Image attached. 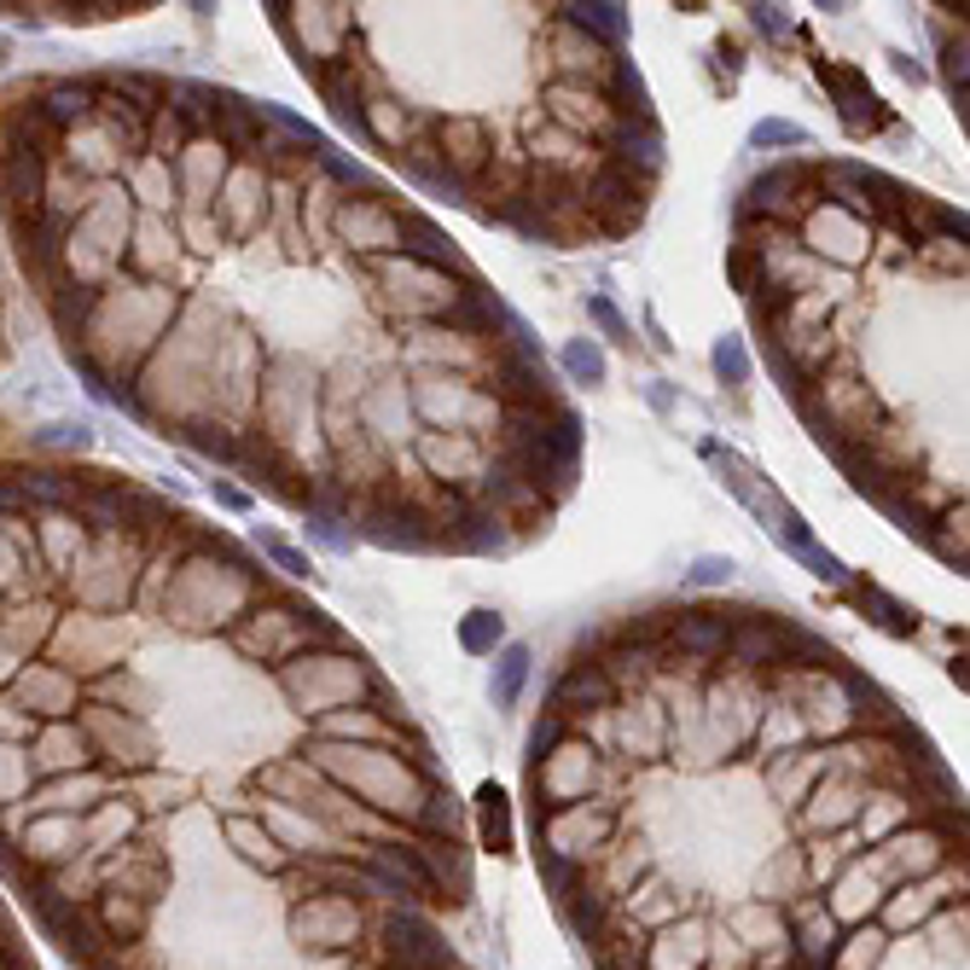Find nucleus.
I'll return each mask as SVG.
<instances>
[{
  "label": "nucleus",
  "instance_id": "nucleus-1",
  "mask_svg": "<svg viewBox=\"0 0 970 970\" xmlns=\"http://www.w3.org/2000/svg\"><path fill=\"white\" fill-rule=\"evenodd\" d=\"M378 935H384V953H389L401 970H448V965H453V953H448V942L436 935V924H431V918H419L413 907L389 912Z\"/></svg>",
  "mask_w": 970,
  "mask_h": 970
},
{
  "label": "nucleus",
  "instance_id": "nucleus-2",
  "mask_svg": "<svg viewBox=\"0 0 970 970\" xmlns=\"http://www.w3.org/2000/svg\"><path fill=\"white\" fill-rule=\"evenodd\" d=\"M813 71H820V82L831 88V99H837V116H843L848 134H878V128H890V105H883V99L866 88V76L855 71V64L813 59Z\"/></svg>",
  "mask_w": 970,
  "mask_h": 970
},
{
  "label": "nucleus",
  "instance_id": "nucleus-3",
  "mask_svg": "<svg viewBox=\"0 0 970 970\" xmlns=\"http://www.w3.org/2000/svg\"><path fill=\"white\" fill-rule=\"evenodd\" d=\"M605 140H610V169H622V175L639 181V186L657 181V169H662V128L651 123V116H622Z\"/></svg>",
  "mask_w": 970,
  "mask_h": 970
},
{
  "label": "nucleus",
  "instance_id": "nucleus-4",
  "mask_svg": "<svg viewBox=\"0 0 970 970\" xmlns=\"http://www.w3.org/2000/svg\"><path fill=\"white\" fill-rule=\"evenodd\" d=\"M0 192H7L12 227L29 233V221L41 215V192H47V175H41L36 151H0Z\"/></svg>",
  "mask_w": 970,
  "mask_h": 970
},
{
  "label": "nucleus",
  "instance_id": "nucleus-5",
  "mask_svg": "<svg viewBox=\"0 0 970 970\" xmlns=\"http://www.w3.org/2000/svg\"><path fill=\"white\" fill-rule=\"evenodd\" d=\"M442 134V169H448V175L465 186V181H476L488 169V151H495V140H488V128L476 123V116H448V123L436 128Z\"/></svg>",
  "mask_w": 970,
  "mask_h": 970
},
{
  "label": "nucleus",
  "instance_id": "nucleus-6",
  "mask_svg": "<svg viewBox=\"0 0 970 970\" xmlns=\"http://www.w3.org/2000/svg\"><path fill=\"white\" fill-rule=\"evenodd\" d=\"M297 935L314 947H349L361 935V918H355V900L349 895H314L309 907L297 912Z\"/></svg>",
  "mask_w": 970,
  "mask_h": 970
},
{
  "label": "nucleus",
  "instance_id": "nucleus-7",
  "mask_svg": "<svg viewBox=\"0 0 970 970\" xmlns=\"http://www.w3.org/2000/svg\"><path fill=\"white\" fill-rule=\"evenodd\" d=\"M94 738L82 733V726H64V721H53L41 733V744L29 750V768H36L41 779H64V773H82V768H94Z\"/></svg>",
  "mask_w": 970,
  "mask_h": 970
},
{
  "label": "nucleus",
  "instance_id": "nucleus-8",
  "mask_svg": "<svg viewBox=\"0 0 970 970\" xmlns=\"http://www.w3.org/2000/svg\"><path fill=\"white\" fill-rule=\"evenodd\" d=\"M726 657L744 662V669H773V662H791L785 657V622H738V627H726Z\"/></svg>",
  "mask_w": 970,
  "mask_h": 970
},
{
  "label": "nucleus",
  "instance_id": "nucleus-9",
  "mask_svg": "<svg viewBox=\"0 0 970 970\" xmlns=\"http://www.w3.org/2000/svg\"><path fill=\"white\" fill-rule=\"evenodd\" d=\"M808 238H813V250H831L837 262H860V257H866V250H860V245H866V215L825 203V210L808 221Z\"/></svg>",
  "mask_w": 970,
  "mask_h": 970
},
{
  "label": "nucleus",
  "instance_id": "nucleus-10",
  "mask_svg": "<svg viewBox=\"0 0 970 970\" xmlns=\"http://www.w3.org/2000/svg\"><path fill=\"white\" fill-rule=\"evenodd\" d=\"M396 245H401L413 262H424V268H453V274H465L453 238L442 233L436 221H424V215H396Z\"/></svg>",
  "mask_w": 970,
  "mask_h": 970
},
{
  "label": "nucleus",
  "instance_id": "nucleus-11",
  "mask_svg": "<svg viewBox=\"0 0 970 970\" xmlns=\"http://www.w3.org/2000/svg\"><path fill=\"white\" fill-rule=\"evenodd\" d=\"M547 105H552V116H558L564 128H593V134H599V128H605V134L617 128V123H610V116H617V105H605V99L593 94V88H582V82H552V88H547Z\"/></svg>",
  "mask_w": 970,
  "mask_h": 970
},
{
  "label": "nucleus",
  "instance_id": "nucleus-12",
  "mask_svg": "<svg viewBox=\"0 0 970 970\" xmlns=\"http://www.w3.org/2000/svg\"><path fill=\"white\" fill-rule=\"evenodd\" d=\"M552 704H558V714H582V709L593 714V709L617 704V686H610V674L599 669V662H575V669L558 680Z\"/></svg>",
  "mask_w": 970,
  "mask_h": 970
},
{
  "label": "nucleus",
  "instance_id": "nucleus-13",
  "mask_svg": "<svg viewBox=\"0 0 970 970\" xmlns=\"http://www.w3.org/2000/svg\"><path fill=\"white\" fill-rule=\"evenodd\" d=\"M424 512H413V506H378V512H366L361 518V535L366 540H378V547H407V552H419V547H431V530H424Z\"/></svg>",
  "mask_w": 970,
  "mask_h": 970
},
{
  "label": "nucleus",
  "instance_id": "nucleus-14",
  "mask_svg": "<svg viewBox=\"0 0 970 970\" xmlns=\"http://www.w3.org/2000/svg\"><path fill=\"white\" fill-rule=\"evenodd\" d=\"M558 24L582 29V36H593L599 47H622V41H627V7H617V0H582V7H558Z\"/></svg>",
  "mask_w": 970,
  "mask_h": 970
},
{
  "label": "nucleus",
  "instance_id": "nucleus-15",
  "mask_svg": "<svg viewBox=\"0 0 970 970\" xmlns=\"http://www.w3.org/2000/svg\"><path fill=\"white\" fill-rule=\"evenodd\" d=\"M796 953H803L808 970H831L837 965V918L825 907H796Z\"/></svg>",
  "mask_w": 970,
  "mask_h": 970
},
{
  "label": "nucleus",
  "instance_id": "nucleus-16",
  "mask_svg": "<svg viewBox=\"0 0 970 970\" xmlns=\"http://www.w3.org/2000/svg\"><path fill=\"white\" fill-rule=\"evenodd\" d=\"M773 535L785 540V547H791L796 558H803V570H813V575H820V582H831V587H837V582H848V570L837 564V552H825L820 540L808 535V523L796 518V512H785V518H779V523H773Z\"/></svg>",
  "mask_w": 970,
  "mask_h": 970
},
{
  "label": "nucleus",
  "instance_id": "nucleus-17",
  "mask_svg": "<svg viewBox=\"0 0 970 970\" xmlns=\"http://www.w3.org/2000/svg\"><path fill=\"white\" fill-rule=\"evenodd\" d=\"M94 111H99L94 82H53V88L41 94V116H47L59 134H64V128H82Z\"/></svg>",
  "mask_w": 970,
  "mask_h": 970
},
{
  "label": "nucleus",
  "instance_id": "nucleus-18",
  "mask_svg": "<svg viewBox=\"0 0 970 970\" xmlns=\"http://www.w3.org/2000/svg\"><path fill=\"white\" fill-rule=\"evenodd\" d=\"M215 134L227 140L233 151H268V134H262V116H257V105H245V99H215Z\"/></svg>",
  "mask_w": 970,
  "mask_h": 970
},
{
  "label": "nucleus",
  "instance_id": "nucleus-19",
  "mask_svg": "<svg viewBox=\"0 0 970 970\" xmlns=\"http://www.w3.org/2000/svg\"><path fill=\"white\" fill-rule=\"evenodd\" d=\"M674 645L686 657H726V617H709V610H680Z\"/></svg>",
  "mask_w": 970,
  "mask_h": 970
},
{
  "label": "nucleus",
  "instance_id": "nucleus-20",
  "mask_svg": "<svg viewBox=\"0 0 970 970\" xmlns=\"http://www.w3.org/2000/svg\"><path fill=\"white\" fill-rule=\"evenodd\" d=\"M94 116H99V123H105V128H111V140H116V146H123V151H146V134H151V116H146L140 105H128V99H123V94H105V99H99V111H94Z\"/></svg>",
  "mask_w": 970,
  "mask_h": 970
},
{
  "label": "nucleus",
  "instance_id": "nucleus-21",
  "mask_svg": "<svg viewBox=\"0 0 970 970\" xmlns=\"http://www.w3.org/2000/svg\"><path fill=\"white\" fill-rule=\"evenodd\" d=\"M337 227L349 238H361V250L396 245V215H389L384 203H344V210H337Z\"/></svg>",
  "mask_w": 970,
  "mask_h": 970
},
{
  "label": "nucleus",
  "instance_id": "nucleus-22",
  "mask_svg": "<svg viewBox=\"0 0 970 970\" xmlns=\"http://www.w3.org/2000/svg\"><path fill=\"white\" fill-rule=\"evenodd\" d=\"M848 593H855V599H860V610H866V617H872V622L883 627V634L907 639L912 627H918V617H912V610L900 605V599H890V593H883V587H872V582H855Z\"/></svg>",
  "mask_w": 970,
  "mask_h": 970
},
{
  "label": "nucleus",
  "instance_id": "nucleus-23",
  "mask_svg": "<svg viewBox=\"0 0 970 970\" xmlns=\"http://www.w3.org/2000/svg\"><path fill=\"white\" fill-rule=\"evenodd\" d=\"M837 686H843V697H848V709H855V721H872V726H900V721H895V704L872 686V680H860V674H837Z\"/></svg>",
  "mask_w": 970,
  "mask_h": 970
},
{
  "label": "nucleus",
  "instance_id": "nucleus-24",
  "mask_svg": "<svg viewBox=\"0 0 970 970\" xmlns=\"http://www.w3.org/2000/svg\"><path fill=\"white\" fill-rule=\"evenodd\" d=\"M523 680H530V645L512 639V645H500V651H495V704H500V709L518 704Z\"/></svg>",
  "mask_w": 970,
  "mask_h": 970
},
{
  "label": "nucleus",
  "instance_id": "nucleus-25",
  "mask_svg": "<svg viewBox=\"0 0 970 970\" xmlns=\"http://www.w3.org/2000/svg\"><path fill=\"white\" fill-rule=\"evenodd\" d=\"M564 918H570V930L582 935V942H599V930H605V918H610V895H599V890H570V895H564Z\"/></svg>",
  "mask_w": 970,
  "mask_h": 970
},
{
  "label": "nucleus",
  "instance_id": "nucleus-26",
  "mask_svg": "<svg viewBox=\"0 0 970 970\" xmlns=\"http://www.w3.org/2000/svg\"><path fill=\"white\" fill-rule=\"evenodd\" d=\"M459 645H465L471 657H495L506 645V622L495 617V610H471V617L459 622Z\"/></svg>",
  "mask_w": 970,
  "mask_h": 970
},
{
  "label": "nucleus",
  "instance_id": "nucleus-27",
  "mask_svg": "<svg viewBox=\"0 0 970 970\" xmlns=\"http://www.w3.org/2000/svg\"><path fill=\"white\" fill-rule=\"evenodd\" d=\"M558 361H564V372L575 384H605V349L593 344V337H570Z\"/></svg>",
  "mask_w": 970,
  "mask_h": 970
},
{
  "label": "nucleus",
  "instance_id": "nucleus-28",
  "mask_svg": "<svg viewBox=\"0 0 970 970\" xmlns=\"http://www.w3.org/2000/svg\"><path fill=\"white\" fill-rule=\"evenodd\" d=\"M726 279H733V291L756 297V291H761V279H768V262H761V250H756V245H733V250H726Z\"/></svg>",
  "mask_w": 970,
  "mask_h": 970
},
{
  "label": "nucleus",
  "instance_id": "nucleus-29",
  "mask_svg": "<svg viewBox=\"0 0 970 970\" xmlns=\"http://www.w3.org/2000/svg\"><path fill=\"white\" fill-rule=\"evenodd\" d=\"M483 837H488V848H512V813H506V796L495 791V785H483Z\"/></svg>",
  "mask_w": 970,
  "mask_h": 970
},
{
  "label": "nucleus",
  "instance_id": "nucleus-30",
  "mask_svg": "<svg viewBox=\"0 0 970 970\" xmlns=\"http://www.w3.org/2000/svg\"><path fill=\"white\" fill-rule=\"evenodd\" d=\"M709 361H714V372H721V384H733V389L750 384V355H744V337H721Z\"/></svg>",
  "mask_w": 970,
  "mask_h": 970
},
{
  "label": "nucleus",
  "instance_id": "nucleus-31",
  "mask_svg": "<svg viewBox=\"0 0 970 970\" xmlns=\"http://www.w3.org/2000/svg\"><path fill=\"white\" fill-rule=\"evenodd\" d=\"M227 837L233 843H245V860H262V866H279L285 855H279V843L268 837V831H257L250 820H227Z\"/></svg>",
  "mask_w": 970,
  "mask_h": 970
},
{
  "label": "nucleus",
  "instance_id": "nucleus-32",
  "mask_svg": "<svg viewBox=\"0 0 970 970\" xmlns=\"http://www.w3.org/2000/svg\"><path fill=\"white\" fill-rule=\"evenodd\" d=\"M12 483H18L24 500H47V506L71 500V483H64L59 471H24V476H12Z\"/></svg>",
  "mask_w": 970,
  "mask_h": 970
},
{
  "label": "nucleus",
  "instance_id": "nucleus-33",
  "mask_svg": "<svg viewBox=\"0 0 970 970\" xmlns=\"http://www.w3.org/2000/svg\"><path fill=\"white\" fill-rule=\"evenodd\" d=\"M610 82H617V99H622L617 111H627V116H651V94H645V82L634 76V64H622V59H617Z\"/></svg>",
  "mask_w": 970,
  "mask_h": 970
},
{
  "label": "nucleus",
  "instance_id": "nucleus-34",
  "mask_svg": "<svg viewBox=\"0 0 970 970\" xmlns=\"http://www.w3.org/2000/svg\"><path fill=\"white\" fill-rule=\"evenodd\" d=\"M918 221L935 233V238H947V245H965V210H947V203H918Z\"/></svg>",
  "mask_w": 970,
  "mask_h": 970
},
{
  "label": "nucleus",
  "instance_id": "nucleus-35",
  "mask_svg": "<svg viewBox=\"0 0 970 970\" xmlns=\"http://www.w3.org/2000/svg\"><path fill=\"white\" fill-rule=\"evenodd\" d=\"M186 442H192L198 453H210V459H238V442L221 431V424L210 419H198V424H186Z\"/></svg>",
  "mask_w": 970,
  "mask_h": 970
},
{
  "label": "nucleus",
  "instance_id": "nucleus-36",
  "mask_svg": "<svg viewBox=\"0 0 970 970\" xmlns=\"http://www.w3.org/2000/svg\"><path fill=\"white\" fill-rule=\"evenodd\" d=\"M750 146H756V151H768V146H808V128L785 123V116H768V123L750 128Z\"/></svg>",
  "mask_w": 970,
  "mask_h": 970
},
{
  "label": "nucleus",
  "instance_id": "nucleus-37",
  "mask_svg": "<svg viewBox=\"0 0 970 970\" xmlns=\"http://www.w3.org/2000/svg\"><path fill=\"white\" fill-rule=\"evenodd\" d=\"M733 570H738L733 558H721V552H704V558H697V564L686 570V582H692V587H726V582H733Z\"/></svg>",
  "mask_w": 970,
  "mask_h": 970
},
{
  "label": "nucleus",
  "instance_id": "nucleus-38",
  "mask_svg": "<svg viewBox=\"0 0 970 970\" xmlns=\"http://www.w3.org/2000/svg\"><path fill=\"white\" fill-rule=\"evenodd\" d=\"M309 158H314L320 169H326L332 181H344V186H366V169H361V163H349V158H337V151H332L326 140H320V146L309 151Z\"/></svg>",
  "mask_w": 970,
  "mask_h": 970
},
{
  "label": "nucleus",
  "instance_id": "nucleus-39",
  "mask_svg": "<svg viewBox=\"0 0 970 970\" xmlns=\"http://www.w3.org/2000/svg\"><path fill=\"white\" fill-rule=\"evenodd\" d=\"M587 314L599 320V332L610 337V344H634V332H627V320L617 314V302H610V297H587Z\"/></svg>",
  "mask_w": 970,
  "mask_h": 970
},
{
  "label": "nucleus",
  "instance_id": "nucleus-40",
  "mask_svg": "<svg viewBox=\"0 0 970 970\" xmlns=\"http://www.w3.org/2000/svg\"><path fill=\"white\" fill-rule=\"evenodd\" d=\"M540 878H547V890H552L558 900L575 890V866H570L564 855H552V848H540Z\"/></svg>",
  "mask_w": 970,
  "mask_h": 970
},
{
  "label": "nucleus",
  "instance_id": "nucleus-41",
  "mask_svg": "<svg viewBox=\"0 0 970 970\" xmlns=\"http://www.w3.org/2000/svg\"><path fill=\"white\" fill-rule=\"evenodd\" d=\"M262 552L274 558L285 575H309V570H314V564H309V552H297L291 540H279V535H262Z\"/></svg>",
  "mask_w": 970,
  "mask_h": 970
},
{
  "label": "nucleus",
  "instance_id": "nucleus-42",
  "mask_svg": "<svg viewBox=\"0 0 970 970\" xmlns=\"http://www.w3.org/2000/svg\"><path fill=\"white\" fill-rule=\"evenodd\" d=\"M558 738H564V714H547V721H535V733H530V756H535V768L547 761L552 750H558Z\"/></svg>",
  "mask_w": 970,
  "mask_h": 970
},
{
  "label": "nucleus",
  "instance_id": "nucleus-43",
  "mask_svg": "<svg viewBox=\"0 0 970 970\" xmlns=\"http://www.w3.org/2000/svg\"><path fill=\"white\" fill-rule=\"evenodd\" d=\"M535 158L558 169V163H575V158H582V146H575L570 134H547V140H535Z\"/></svg>",
  "mask_w": 970,
  "mask_h": 970
},
{
  "label": "nucleus",
  "instance_id": "nucleus-44",
  "mask_svg": "<svg viewBox=\"0 0 970 970\" xmlns=\"http://www.w3.org/2000/svg\"><path fill=\"white\" fill-rule=\"evenodd\" d=\"M750 24L761 29V36H785V29H791V12H785V7H750Z\"/></svg>",
  "mask_w": 970,
  "mask_h": 970
},
{
  "label": "nucleus",
  "instance_id": "nucleus-45",
  "mask_svg": "<svg viewBox=\"0 0 970 970\" xmlns=\"http://www.w3.org/2000/svg\"><path fill=\"white\" fill-rule=\"evenodd\" d=\"M309 530H314L320 547H332V552H344V547H349V535L337 530V518H320V512H314V518H309Z\"/></svg>",
  "mask_w": 970,
  "mask_h": 970
},
{
  "label": "nucleus",
  "instance_id": "nucleus-46",
  "mask_svg": "<svg viewBox=\"0 0 970 970\" xmlns=\"http://www.w3.org/2000/svg\"><path fill=\"white\" fill-rule=\"evenodd\" d=\"M71 291H76V297H64V302H59V320H64V326H76V320L94 309V291H88V285H71Z\"/></svg>",
  "mask_w": 970,
  "mask_h": 970
},
{
  "label": "nucleus",
  "instance_id": "nucleus-47",
  "mask_svg": "<svg viewBox=\"0 0 970 970\" xmlns=\"http://www.w3.org/2000/svg\"><path fill=\"white\" fill-rule=\"evenodd\" d=\"M210 495L221 506H233V512H245V506H250V495H245V488H233V483H210Z\"/></svg>",
  "mask_w": 970,
  "mask_h": 970
},
{
  "label": "nucleus",
  "instance_id": "nucleus-48",
  "mask_svg": "<svg viewBox=\"0 0 970 970\" xmlns=\"http://www.w3.org/2000/svg\"><path fill=\"white\" fill-rule=\"evenodd\" d=\"M18 506H29V500L18 495V483H0V512H18Z\"/></svg>",
  "mask_w": 970,
  "mask_h": 970
},
{
  "label": "nucleus",
  "instance_id": "nucleus-49",
  "mask_svg": "<svg viewBox=\"0 0 970 970\" xmlns=\"http://www.w3.org/2000/svg\"><path fill=\"white\" fill-rule=\"evenodd\" d=\"M890 59H895V71H900V76H912V82H918V76H924V71H918V64H912L907 53H890Z\"/></svg>",
  "mask_w": 970,
  "mask_h": 970
},
{
  "label": "nucleus",
  "instance_id": "nucleus-50",
  "mask_svg": "<svg viewBox=\"0 0 970 970\" xmlns=\"http://www.w3.org/2000/svg\"><path fill=\"white\" fill-rule=\"evenodd\" d=\"M0 64H7V41H0Z\"/></svg>",
  "mask_w": 970,
  "mask_h": 970
}]
</instances>
